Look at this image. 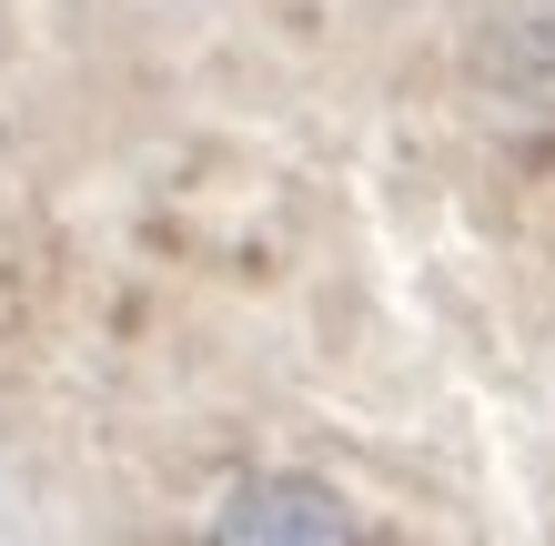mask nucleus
I'll use <instances>...</instances> for the list:
<instances>
[{"instance_id":"nucleus-1","label":"nucleus","mask_w":555,"mask_h":546,"mask_svg":"<svg viewBox=\"0 0 555 546\" xmlns=\"http://www.w3.org/2000/svg\"><path fill=\"white\" fill-rule=\"evenodd\" d=\"M212 546H364V526L344 517V496L304 486V475H263V486H233Z\"/></svg>"}]
</instances>
